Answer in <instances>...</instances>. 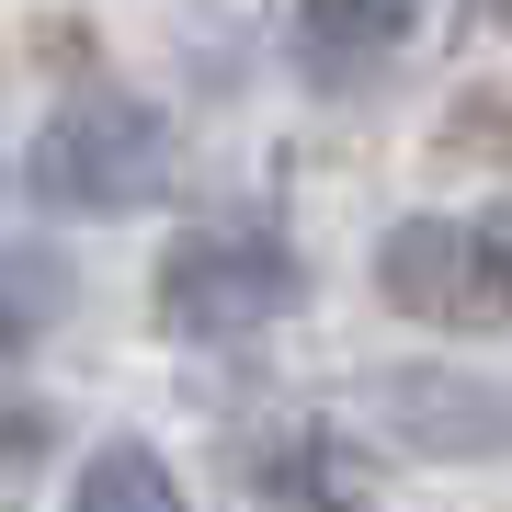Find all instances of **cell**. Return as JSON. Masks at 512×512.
<instances>
[{
    "instance_id": "cell-1",
    "label": "cell",
    "mask_w": 512,
    "mask_h": 512,
    "mask_svg": "<svg viewBox=\"0 0 512 512\" xmlns=\"http://www.w3.org/2000/svg\"><path fill=\"white\" fill-rule=\"evenodd\" d=\"M296 296H308V262L262 217H205L160 251V330L171 342H239V330L285 319Z\"/></svg>"
},
{
    "instance_id": "cell-2",
    "label": "cell",
    "mask_w": 512,
    "mask_h": 512,
    "mask_svg": "<svg viewBox=\"0 0 512 512\" xmlns=\"http://www.w3.org/2000/svg\"><path fill=\"white\" fill-rule=\"evenodd\" d=\"M23 194L57 217H137L171 194V126L148 103H69L23 148Z\"/></svg>"
},
{
    "instance_id": "cell-3",
    "label": "cell",
    "mask_w": 512,
    "mask_h": 512,
    "mask_svg": "<svg viewBox=\"0 0 512 512\" xmlns=\"http://www.w3.org/2000/svg\"><path fill=\"white\" fill-rule=\"evenodd\" d=\"M376 296L410 308V319H433V330L512 319V274H501L490 228H467V217H399L387 251H376Z\"/></svg>"
},
{
    "instance_id": "cell-4",
    "label": "cell",
    "mask_w": 512,
    "mask_h": 512,
    "mask_svg": "<svg viewBox=\"0 0 512 512\" xmlns=\"http://www.w3.org/2000/svg\"><path fill=\"white\" fill-rule=\"evenodd\" d=\"M376 421L421 456H512V387H478L444 365H399L376 387Z\"/></svg>"
},
{
    "instance_id": "cell-5",
    "label": "cell",
    "mask_w": 512,
    "mask_h": 512,
    "mask_svg": "<svg viewBox=\"0 0 512 512\" xmlns=\"http://www.w3.org/2000/svg\"><path fill=\"white\" fill-rule=\"evenodd\" d=\"M410 35H421V0H296L308 80H376Z\"/></svg>"
},
{
    "instance_id": "cell-6",
    "label": "cell",
    "mask_w": 512,
    "mask_h": 512,
    "mask_svg": "<svg viewBox=\"0 0 512 512\" xmlns=\"http://www.w3.org/2000/svg\"><path fill=\"white\" fill-rule=\"evenodd\" d=\"M69 512H183V490H171V467L148 456V444H103V456L80 467Z\"/></svg>"
},
{
    "instance_id": "cell-7",
    "label": "cell",
    "mask_w": 512,
    "mask_h": 512,
    "mask_svg": "<svg viewBox=\"0 0 512 512\" xmlns=\"http://www.w3.org/2000/svg\"><path fill=\"white\" fill-rule=\"evenodd\" d=\"M251 478H262V512H365V501H330L342 478H330V456H319V444H274Z\"/></svg>"
},
{
    "instance_id": "cell-8",
    "label": "cell",
    "mask_w": 512,
    "mask_h": 512,
    "mask_svg": "<svg viewBox=\"0 0 512 512\" xmlns=\"http://www.w3.org/2000/svg\"><path fill=\"white\" fill-rule=\"evenodd\" d=\"M46 444H57V421H46L35 399H0V478H12V467H35Z\"/></svg>"
},
{
    "instance_id": "cell-9",
    "label": "cell",
    "mask_w": 512,
    "mask_h": 512,
    "mask_svg": "<svg viewBox=\"0 0 512 512\" xmlns=\"http://www.w3.org/2000/svg\"><path fill=\"white\" fill-rule=\"evenodd\" d=\"M478 228H490V251H501V274H512V205H501V217H478Z\"/></svg>"
},
{
    "instance_id": "cell-10",
    "label": "cell",
    "mask_w": 512,
    "mask_h": 512,
    "mask_svg": "<svg viewBox=\"0 0 512 512\" xmlns=\"http://www.w3.org/2000/svg\"><path fill=\"white\" fill-rule=\"evenodd\" d=\"M467 12H490V23H512V0H467Z\"/></svg>"
}]
</instances>
